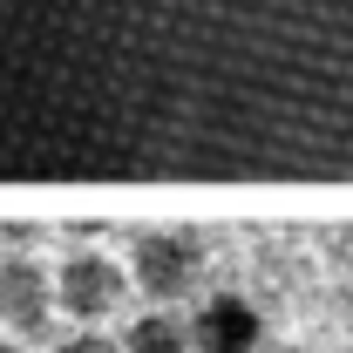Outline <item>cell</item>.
Segmentation results:
<instances>
[{
  "instance_id": "obj_1",
  "label": "cell",
  "mask_w": 353,
  "mask_h": 353,
  "mask_svg": "<svg viewBox=\"0 0 353 353\" xmlns=\"http://www.w3.org/2000/svg\"><path fill=\"white\" fill-rule=\"evenodd\" d=\"M130 279L150 299H183L204 279V238L197 231H143L130 245Z\"/></svg>"
},
{
  "instance_id": "obj_2",
  "label": "cell",
  "mask_w": 353,
  "mask_h": 353,
  "mask_svg": "<svg viewBox=\"0 0 353 353\" xmlns=\"http://www.w3.org/2000/svg\"><path fill=\"white\" fill-rule=\"evenodd\" d=\"M123 292H130V272L109 259V252H88V245H75L61 259V272H54V299H61L68 319H82V326L109 319V312L123 306Z\"/></svg>"
},
{
  "instance_id": "obj_3",
  "label": "cell",
  "mask_w": 353,
  "mask_h": 353,
  "mask_svg": "<svg viewBox=\"0 0 353 353\" xmlns=\"http://www.w3.org/2000/svg\"><path fill=\"white\" fill-rule=\"evenodd\" d=\"M190 340L197 353H259L265 347V319L252 299H238V292H211L197 319H190Z\"/></svg>"
},
{
  "instance_id": "obj_4",
  "label": "cell",
  "mask_w": 353,
  "mask_h": 353,
  "mask_svg": "<svg viewBox=\"0 0 353 353\" xmlns=\"http://www.w3.org/2000/svg\"><path fill=\"white\" fill-rule=\"evenodd\" d=\"M48 312H54V279L41 272V259L7 252L0 259V319L14 333H48Z\"/></svg>"
},
{
  "instance_id": "obj_5",
  "label": "cell",
  "mask_w": 353,
  "mask_h": 353,
  "mask_svg": "<svg viewBox=\"0 0 353 353\" xmlns=\"http://www.w3.org/2000/svg\"><path fill=\"white\" fill-rule=\"evenodd\" d=\"M197 340H190V326L176 319V312H143L130 326V340H123V353H190Z\"/></svg>"
},
{
  "instance_id": "obj_6",
  "label": "cell",
  "mask_w": 353,
  "mask_h": 353,
  "mask_svg": "<svg viewBox=\"0 0 353 353\" xmlns=\"http://www.w3.org/2000/svg\"><path fill=\"white\" fill-rule=\"evenodd\" d=\"M54 353H123V347H109L102 333H75V340H61Z\"/></svg>"
},
{
  "instance_id": "obj_7",
  "label": "cell",
  "mask_w": 353,
  "mask_h": 353,
  "mask_svg": "<svg viewBox=\"0 0 353 353\" xmlns=\"http://www.w3.org/2000/svg\"><path fill=\"white\" fill-rule=\"evenodd\" d=\"M34 238H41V231H34V224H0V245H7V252H28V245H34Z\"/></svg>"
},
{
  "instance_id": "obj_8",
  "label": "cell",
  "mask_w": 353,
  "mask_h": 353,
  "mask_svg": "<svg viewBox=\"0 0 353 353\" xmlns=\"http://www.w3.org/2000/svg\"><path fill=\"white\" fill-rule=\"evenodd\" d=\"M259 353H306V347H259Z\"/></svg>"
},
{
  "instance_id": "obj_9",
  "label": "cell",
  "mask_w": 353,
  "mask_h": 353,
  "mask_svg": "<svg viewBox=\"0 0 353 353\" xmlns=\"http://www.w3.org/2000/svg\"><path fill=\"white\" fill-rule=\"evenodd\" d=\"M0 353H14V347H0Z\"/></svg>"
}]
</instances>
